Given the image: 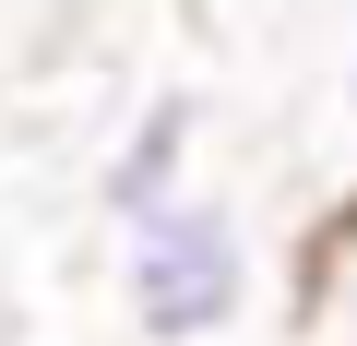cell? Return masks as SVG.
Instances as JSON below:
<instances>
[{
  "label": "cell",
  "instance_id": "3",
  "mask_svg": "<svg viewBox=\"0 0 357 346\" xmlns=\"http://www.w3.org/2000/svg\"><path fill=\"white\" fill-rule=\"evenodd\" d=\"M286 346H357V203L310 239V263H298V322H286Z\"/></svg>",
  "mask_w": 357,
  "mask_h": 346
},
{
  "label": "cell",
  "instance_id": "4",
  "mask_svg": "<svg viewBox=\"0 0 357 346\" xmlns=\"http://www.w3.org/2000/svg\"><path fill=\"white\" fill-rule=\"evenodd\" d=\"M345 108H357V60H345Z\"/></svg>",
  "mask_w": 357,
  "mask_h": 346
},
{
  "label": "cell",
  "instance_id": "1",
  "mask_svg": "<svg viewBox=\"0 0 357 346\" xmlns=\"http://www.w3.org/2000/svg\"><path fill=\"white\" fill-rule=\"evenodd\" d=\"M119 298L143 346H215L250 310V227L215 192H167L155 215L119 227Z\"/></svg>",
  "mask_w": 357,
  "mask_h": 346
},
{
  "label": "cell",
  "instance_id": "2",
  "mask_svg": "<svg viewBox=\"0 0 357 346\" xmlns=\"http://www.w3.org/2000/svg\"><path fill=\"white\" fill-rule=\"evenodd\" d=\"M191 131H203V108L191 96H155L119 143H107V167H96V203H107V227H131V215H155L167 192H191Z\"/></svg>",
  "mask_w": 357,
  "mask_h": 346
}]
</instances>
